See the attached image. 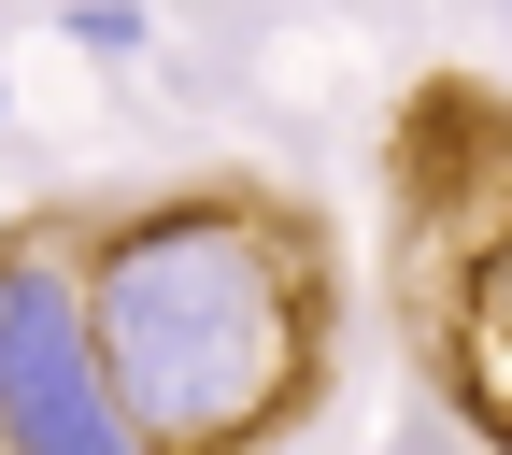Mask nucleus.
<instances>
[{"instance_id": "nucleus-1", "label": "nucleus", "mask_w": 512, "mask_h": 455, "mask_svg": "<svg viewBox=\"0 0 512 455\" xmlns=\"http://www.w3.org/2000/svg\"><path fill=\"white\" fill-rule=\"evenodd\" d=\"M86 313L157 455H256L313 384V242L271 200H157L100 228Z\"/></svg>"}, {"instance_id": "nucleus-2", "label": "nucleus", "mask_w": 512, "mask_h": 455, "mask_svg": "<svg viewBox=\"0 0 512 455\" xmlns=\"http://www.w3.org/2000/svg\"><path fill=\"white\" fill-rule=\"evenodd\" d=\"M413 114H427V143L470 171L456 214H427V242H413V299H427L441 370H456V413L512 455V128L484 100H456V86L413 100Z\"/></svg>"}, {"instance_id": "nucleus-3", "label": "nucleus", "mask_w": 512, "mask_h": 455, "mask_svg": "<svg viewBox=\"0 0 512 455\" xmlns=\"http://www.w3.org/2000/svg\"><path fill=\"white\" fill-rule=\"evenodd\" d=\"M0 455H157L143 413L114 399L100 313H86V256L57 228L0 242Z\"/></svg>"}, {"instance_id": "nucleus-4", "label": "nucleus", "mask_w": 512, "mask_h": 455, "mask_svg": "<svg viewBox=\"0 0 512 455\" xmlns=\"http://www.w3.org/2000/svg\"><path fill=\"white\" fill-rule=\"evenodd\" d=\"M57 29H72L86 57H143V0H72Z\"/></svg>"}, {"instance_id": "nucleus-5", "label": "nucleus", "mask_w": 512, "mask_h": 455, "mask_svg": "<svg viewBox=\"0 0 512 455\" xmlns=\"http://www.w3.org/2000/svg\"><path fill=\"white\" fill-rule=\"evenodd\" d=\"M0 114H15V72H0Z\"/></svg>"}]
</instances>
